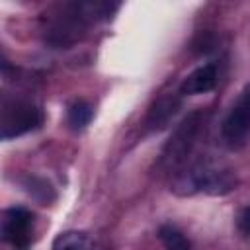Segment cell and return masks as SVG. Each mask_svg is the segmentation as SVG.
Wrapping results in <instances>:
<instances>
[{
    "mask_svg": "<svg viewBox=\"0 0 250 250\" xmlns=\"http://www.w3.org/2000/svg\"><path fill=\"white\" fill-rule=\"evenodd\" d=\"M236 186L234 172L211 158H197L191 164L180 168L172 180V191L178 195H193V193H209L223 195L232 191Z\"/></svg>",
    "mask_w": 250,
    "mask_h": 250,
    "instance_id": "obj_1",
    "label": "cell"
},
{
    "mask_svg": "<svg viewBox=\"0 0 250 250\" xmlns=\"http://www.w3.org/2000/svg\"><path fill=\"white\" fill-rule=\"evenodd\" d=\"M203 125H205V113L203 111H191L176 127V131L168 139V143L162 150V158H160V164L168 172L176 174L180 168L186 166V162L191 156L195 143L203 131Z\"/></svg>",
    "mask_w": 250,
    "mask_h": 250,
    "instance_id": "obj_2",
    "label": "cell"
},
{
    "mask_svg": "<svg viewBox=\"0 0 250 250\" xmlns=\"http://www.w3.org/2000/svg\"><path fill=\"white\" fill-rule=\"evenodd\" d=\"M43 121L41 107L27 100V98H18V96H8L4 94L2 98V139H14L20 135H25L39 127Z\"/></svg>",
    "mask_w": 250,
    "mask_h": 250,
    "instance_id": "obj_3",
    "label": "cell"
},
{
    "mask_svg": "<svg viewBox=\"0 0 250 250\" xmlns=\"http://www.w3.org/2000/svg\"><path fill=\"white\" fill-rule=\"evenodd\" d=\"M221 135L227 146L238 148L242 146L250 137V84L242 88L236 102L229 109V113L223 119Z\"/></svg>",
    "mask_w": 250,
    "mask_h": 250,
    "instance_id": "obj_4",
    "label": "cell"
},
{
    "mask_svg": "<svg viewBox=\"0 0 250 250\" xmlns=\"http://www.w3.org/2000/svg\"><path fill=\"white\" fill-rule=\"evenodd\" d=\"M33 213L23 207H10L2 213L0 234L14 250H27L33 236Z\"/></svg>",
    "mask_w": 250,
    "mask_h": 250,
    "instance_id": "obj_5",
    "label": "cell"
},
{
    "mask_svg": "<svg viewBox=\"0 0 250 250\" xmlns=\"http://www.w3.org/2000/svg\"><path fill=\"white\" fill-rule=\"evenodd\" d=\"M219 82V68L215 62H207L197 66L191 74L184 78L180 84V96H197L211 92Z\"/></svg>",
    "mask_w": 250,
    "mask_h": 250,
    "instance_id": "obj_6",
    "label": "cell"
},
{
    "mask_svg": "<svg viewBox=\"0 0 250 250\" xmlns=\"http://www.w3.org/2000/svg\"><path fill=\"white\" fill-rule=\"evenodd\" d=\"M180 109V98L170 94V96H162L160 100H156L152 104V107L148 109V115H146V127L156 131V129H162L170 123V119L178 113Z\"/></svg>",
    "mask_w": 250,
    "mask_h": 250,
    "instance_id": "obj_7",
    "label": "cell"
},
{
    "mask_svg": "<svg viewBox=\"0 0 250 250\" xmlns=\"http://www.w3.org/2000/svg\"><path fill=\"white\" fill-rule=\"evenodd\" d=\"M53 250H94V242L86 232L66 230L55 238Z\"/></svg>",
    "mask_w": 250,
    "mask_h": 250,
    "instance_id": "obj_8",
    "label": "cell"
},
{
    "mask_svg": "<svg viewBox=\"0 0 250 250\" xmlns=\"http://www.w3.org/2000/svg\"><path fill=\"white\" fill-rule=\"evenodd\" d=\"M158 238L162 240L166 250H189L191 248L186 234L172 225H162L158 230Z\"/></svg>",
    "mask_w": 250,
    "mask_h": 250,
    "instance_id": "obj_9",
    "label": "cell"
},
{
    "mask_svg": "<svg viewBox=\"0 0 250 250\" xmlns=\"http://www.w3.org/2000/svg\"><path fill=\"white\" fill-rule=\"evenodd\" d=\"M92 105L84 100H78L68 107V123L72 125V129H84L92 121Z\"/></svg>",
    "mask_w": 250,
    "mask_h": 250,
    "instance_id": "obj_10",
    "label": "cell"
},
{
    "mask_svg": "<svg viewBox=\"0 0 250 250\" xmlns=\"http://www.w3.org/2000/svg\"><path fill=\"white\" fill-rule=\"evenodd\" d=\"M238 229L250 236V205H246L238 215Z\"/></svg>",
    "mask_w": 250,
    "mask_h": 250,
    "instance_id": "obj_11",
    "label": "cell"
}]
</instances>
